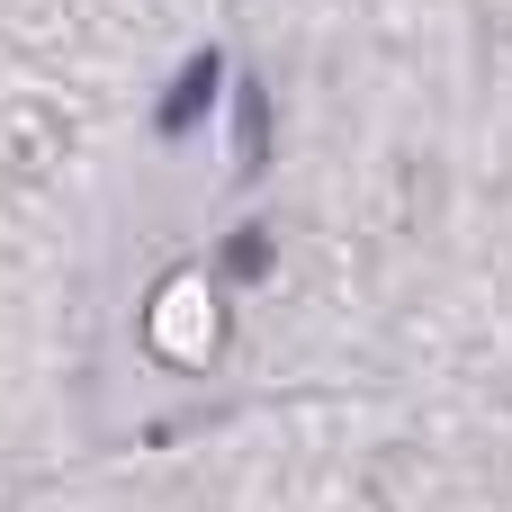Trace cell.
<instances>
[{"label": "cell", "instance_id": "6da1fadb", "mask_svg": "<svg viewBox=\"0 0 512 512\" xmlns=\"http://www.w3.org/2000/svg\"><path fill=\"white\" fill-rule=\"evenodd\" d=\"M216 90H225V54H216V45H198V54H189V72H171V90H162V108H153V135H189V126H207Z\"/></svg>", "mask_w": 512, "mask_h": 512}, {"label": "cell", "instance_id": "7a4b0ae2", "mask_svg": "<svg viewBox=\"0 0 512 512\" xmlns=\"http://www.w3.org/2000/svg\"><path fill=\"white\" fill-rule=\"evenodd\" d=\"M234 153H243V171H261V162H270V90H261V81L234 99Z\"/></svg>", "mask_w": 512, "mask_h": 512}, {"label": "cell", "instance_id": "3957f363", "mask_svg": "<svg viewBox=\"0 0 512 512\" xmlns=\"http://www.w3.org/2000/svg\"><path fill=\"white\" fill-rule=\"evenodd\" d=\"M225 270H234V279L270 270V234H234V243H225Z\"/></svg>", "mask_w": 512, "mask_h": 512}]
</instances>
